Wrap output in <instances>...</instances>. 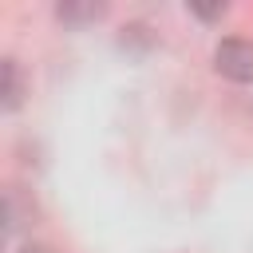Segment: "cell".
Returning <instances> with one entry per match:
<instances>
[{
	"label": "cell",
	"instance_id": "obj_1",
	"mask_svg": "<svg viewBox=\"0 0 253 253\" xmlns=\"http://www.w3.org/2000/svg\"><path fill=\"white\" fill-rule=\"evenodd\" d=\"M213 71L229 83H253V40L225 36L213 47Z\"/></svg>",
	"mask_w": 253,
	"mask_h": 253
},
{
	"label": "cell",
	"instance_id": "obj_2",
	"mask_svg": "<svg viewBox=\"0 0 253 253\" xmlns=\"http://www.w3.org/2000/svg\"><path fill=\"white\" fill-rule=\"evenodd\" d=\"M40 221V206L36 198L24 190V186H8L4 190V233H20V229H32Z\"/></svg>",
	"mask_w": 253,
	"mask_h": 253
},
{
	"label": "cell",
	"instance_id": "obj_3",
	"mask_svg": "<svg viewBox=\"0 0 253 253\" xmlns=\"http://www.w3.org/2000/svg\"><path fill=\"white\" fill-rule=\"evenodd\" d=\"M0 79H4V87H0V107L12 115V111L24 107L32 83H28V75H24V67H20L16 55H4V59H0Z\"/></svg>",
	"mask_w": 253,
	"mask_h": 253
},
{
	"label": "cell",
	"instance_id": "obj_4",
	"mask_svg": "<svg viewBox=\"0 0 253 253\" xmlns=\"http://www.w3.org/2000/svg\"><path fill=\"white\" fill-rule=\"evenodd\" d=\"M107 16V4L99 0H63V4H55V20L63 24V28H87V24H95V20H103Z\"/></svg>",
	"mask_w": 253,
	"mask_h": 253
},
{
	"label": "cell",
	"instance_id": "obj_5",
	"mask_svg": "<svg viewBox=\"0 0 253 253\" xmlns=\"http://www.w3.org/2000/svg\"><path fill=\"white\" fill-rule=\"evenodd\" d=\"M154 43H158V36H154V28H150L146 20H130V24H123L119 47H126V51H134V55H142V51H150Z\"/></svg>",
	"mask_w": 253,
	"mask_h": 253
},
{
	"label": "cell",
	"instance_id": "obj_6",
	"mask_svg": "<svg viewBox=\"0 0 253 253\" xmlns=\"http://www.w3.org/2000/svg\"><path fill=\"white\" fill-rule=\"evenodd\" d=\"M225 12H229V4H190V16H198V20H206V24L221 20Z\"/></svg>",
	"mask_w": 253,
	"mask_h": 253
},
{
	"label": "cell",
	"instance_id": "obj_7",
	"mask_svg": "<svg viewBox=\"0 0 253 253\" xmlns=\"http://www.w3.org/2000/svg\"><path fill=\"white\" fill-rule=\"evenodd\" d=\"M20 253H51V249H47L43 241H24V245H20Z\"/></svg>",
	"mask_w": 253,
	"mask_h": 253
}]
</instances>
